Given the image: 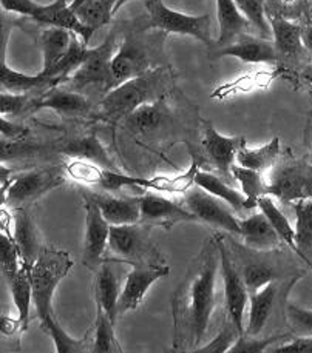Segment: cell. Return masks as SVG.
<instances>
[{
  "instance_id": "6da1fadb",
  "label": "cell",
  "mask_w": 312,
  "mask_h": 353,
  "mask_svg": "<svg viewBox=\"0 0 312 353\" xmlns=\"http://www.w3.org/2000/svg\"><path fill=\"white\" fill-rule=\"evenodd\" d=\"M220 269V239L211 238L192 261L172 296L175 350H193L203 343L217 304L215 284Z\"/></svg>"
},
{
  "instance_id": "7a4b0ae2",
  "label": "cell",
  "mask_w": 312,
  "mask_h": 353,
  "mask_svg": "<svg viewBox=\"0 0 312 353\" xmlns=\"http://www.w3.org/2000/svg\"><path fill=\"white\" fill-rule=\"evenodd\" d=\"M73 267L68 253L56 248H43L35 265L31 267L32 304L41 327L53 338L57 353L84 352L88 345V338L75 339L62 329L53 312V296L61 281Z\"/></svg>"
},
{
  "instance_id": "3957f363",
  "label": "cell",
  "mask_w": 312,
  "mask_h": 353,
  "mask_svg": "<svg viewBox=\"0 0 312 353\" xmlns=\"http://www.w3.org/2000/svg\"><path fill=\"white\" fill-rule=\"evenodd\" d=\"M172 85L173 79L168 68L158 67L148 70L147 73L136 76L110 90L102 97L99 111L107 121H124L130 113H133L144 103L161 101L172 88Z\"/></svg>"
},
{
  "instance_id": "277c9868",
  "label": "cell",
  "mask_w": 312,
  "mask_h": 353,
  "mask_svg": "<svg viewBox=\"0 0 312 353\" xmlns=\"http://www.w3.org/2000/svg\"><path fill=\"white\" fill-rule=\"evenodd\" d=\"M139 32L128 34L112 59L113 88L152 70L150 63L155 53L161 51L167 36L166 31L159 30H155L150 36H141Z\"/></svg>"
},
{
  "instance_id": "5b68a950",
  "label": "cell",
  "mask_w": 312,
  "mask_h": 353,
  "mask_svg": "<svg viewBox=\"0 0 312 353\" xmlns=\"http://www.w3.org/2000/svg\"><path fill=\"white\" fill-rule=\"evenodd\" d=\"M150 225L136 224L110 225V258L130 265H162L161 253L150 241Z\"/></svg>"
},
{
  "instance_id": "8992f818",
  "label": "cell",
  "mask_w": 312,
  "mask_h": 353,
  "mask_svg": "<svg viewBox=\"0 0 312 353\" xmlns=\"http://www.w3.org/2000/svg\"><path fill=\"white\" fill-rule=\"evenodd\" d=\"M147 22L141 31L159 30L177 34L192 36L212 48L215 42L212 37V17L211 14L187 16L183 12L173 11L162 0H146Z\"/></svg>"
},
{
  "instance_id": "52a82bcc",
  "label": "cell",
  "mask_w": 312,
  "mask_h": 353,
  "mask_svg": "<svg viewBox=\"0 0 312 353\" xmlns=\"http://www.w3.org/2000/svg\"><path fill=\"white\" fill-rule=\"evenodd\" d=\"M0 2H2L3 11L30 17L48 27H61L73 31L86 45H88L90 39L95 34L93 30L86 27L77 19L76 12L71 10L70 0H55L48 5H39L32 0H0Z\"/></svg>"
},
{
  "instance_id": "ba28073f",
  "label": "cell",
  "mask_w": 312,
  "mask_h": 353,
  "mask_svg": "<svg viewBox=\"0 0 312 353\" xmlns=\"http://www.w3.org/2000/svg\"><path fill=\"white\" fill-rule=\"evenodd\" d=\"M266 193L286 204L312 199V165L306 159H282L271 168Z\"/></svg>"
},
{
  "instance_id": "9c48e42d",
  "label": "cell",
  "mask_w": 312,
  "mask_h": 353,
  "mask_svg": "<svg viewBox=\"0 0 312 353\" xmlns=\"http://www.w3.org/2000/svg\"><path fill=\"white\" fill-rule=\"evenodd\" d=\"M65 172L67 170L64 167L55 165L14 176L8 184L2 187V204L19 208L42 198L45 193L64 184Z\"/></svg>"
},
{
  "instance_id": "30bf717a",
  "label": "cell",
  "mask_w": 312,
  "mask_h": 353,
  "mask_svg": "<svg viewBox=\"0 0 312 353\" xmlns=\"http://www.w3.org/2000/svg\"><path fill=\"white\" fill-rule=\"evenodd\" d=\"M115 48V32H110L99 47L90 48L86 62L65 81V83H68L71 90L99 88L102 93L107 94L110 90H113L112 59L116 53Z\"/></svg>"
},
{
  "instance_id": "8fae6325",
  "label": "cell",
  "mask_w": 312,
  "mask_h": 353,
  "mask_svg": "<svg viewBox=\"0 0 312 353\" xmlns=\"http://www.w3.org/2000/svg\"><path fill=\"white\" fill-rule=\"evenodd\" d=\"M184 205L191 210L199 222H206L212 227L223 228L232 234H240V221L233 214V208L226 201L215 194L206 192L198 185L188 187L184 193Z\"/></svg>"
},
{
  "instance_id": "7c38bea8",
  "label": "cell",
  "mask_w": 312,
  "mask_h": 353,
  "mask_svg": "<svg viewBox=\"0 0 312 353\" xmlns=\"http://www.w3.org/2000/svg\"><path fill=\"white\" fill-rule=\"evenodd\" d=\"M221 254V274H223L224 284V304L229 321L237 327L238 332L244 333V309L249 299L248 287L244 284L243 274H240L237 267L231 261L223 243H220Z\"/></svg>"
},
{
  "instance_id": "4fadbf2b",
  "label": "cell",
  "mask_w": 312,
  "mask_h": 353,
  "mask_svg": "<svg viewBox=\"0 0 312 353\" xmlns=\"http://www.w3.org/2000/svg\"><path fill=\"white\" fill-rule=\"evenodd\" d=\"M86 201V239H84V265L97 269L104 263V253L108 248L110 224L104 218L95 201L84 196Z\"/></svg>"
},
{
  "instance_id": "5bb4252c",
  "label": "cell",
  "mask_w": 312,
  "mask_h": 353,
  "mask_svg": "<svg viewBox=\"0 0 312 353\" xmlns=\"http://www.w3.org/2000/svg\"><path fill=\"white\" fill-rule=\"evenodd\" d=\"M139 222L146 225L172 228L178 222H199L195 214L186 207L175 204L161 194L147 192L141 196V218Z\"/></svg>"
},
{
  "instance_id": "9a60e30c",
  "label": "cell",
  "mask_w": 312,
  "mask_h": 353,
  "mask_svg": "<svg viewBox=\"0 0 312 353\" xmlns=\"http://www.w3.org/2000/svg\"><path fill=\"white\" fill-rule=\"evenodd\" d=\"M168 273H170V267L167 265H133L132 272L127 274L124 289L118 301L119 315L138 309L150 285L167 276Z\"/></svg>"
},
{
  "instance_id": "2e32d148",
  "label": "cell",
  "mask_w": 312,
  "mask_h": 353,
  "mask_svg": "<svg viewBox=\"0 0 312 353\" xmlns=\"http://www.w3.org/2000/svg\"><path fill=\"white\" fill-rule=\"evenodd\" d=\"M246 145V139L243 136L237 137H226L220 134L212 125H207L204 137H203V148L209 158L211 163L218 172L223 174L224 179H232V167L237 162V153L240 148Z\"/></svg>"
},
{
  "instance_id": "e0dca14e",
  "label": "cell",
  "mask_w": 312,
  "mask_h": 353,
  "mask_svg": "<svg viewBox=\"0 0 312 353\" xmlns=\"http://www.w3.org/2000/svg\"><path fill=\"white\" fill-rule=\"evenodd\" d=\"M42 108L56 111L67 117H82L92 113V101L86 94L71 88L51 87L43 94L35 97V113Z\"/></svg>"
},
{
  "instance_id": "ac0fdd59",
  "label": "cell",
  "mask_w": 312,
  "mask_h": 353,
  "mask_svg": "<svg viewBox=\"0 0 312 353\" xmlns=\"http://www.w3.org/2000/svg\"><path fill=\"white\" fill-rule=\"evenodd\" d=\"M118 261L104 259V263L97 269L95 279V298L97 309L107 313V316L116 324L118 318V301L121 296V284L118 276Z\"/></svg>"
},
{
  "instance_id": "d6986e66",
  "label": "cell",
  "mask_w": 312,
  "mask_h": 353,
  "mask_svg": "<svg viewBox=\"0 0 312 353\" xmlns=\"http://www.w3.org/2000/svg\"><path fill=\"white\" fill-rule=\"evenodd\" d=\"M12 25L6 23V17L2 16V36H0V85H2V91H8V93H28V91L35 88H50L48 82L45 81V77L41 73L30 76L19 73V71L8 67V63H6V45H8Z\"/></svg>"
},
{
  "instance_id": "ffe728a7",
  "label": "cell",
  "mask_w": 312,
  "mask_h": 353,
  "mask_svg": "<svg viewBox=\"0 0 312 353\" xmlns=\"http://www.w3.org/2000/svg\"><path fill=\"white\" fill-rule=\"evenodd\" d=\"M82 196L95 201L101 208L104 218L108 221L110 225H124L136 224L141 218V196L139 198H118V196L108 193L82 192Z\"/></svg>"
},
{
  "instance_id": "44dd1931",
  "label": "cell",
  "mask_w": 312,
  "mask_h": 353,
  "mask_svg": "<svg viewBox=\"0 0 312 353\" xmlns=\"http://www.w3.org/2000/svg\"><path fill=\"white\" fill-rule=\"evenodd\" d=\"M217 57L233 56L240 61L248 63H272L277 62L278 53L274 42L268 41L264 37H252V36H240L235 42H232L226 47L220 48Z\"/></svg>"
},
{
  "instance_id": "7402d4cb",
  "label": "cell",
  "mask_w": 312,
  "mask_h": 353,
  "mask_svg": "<svg viewBox=\"0 0 312 353\" xmlns=\"http://www.w3.org/2000/svg\"><path fill=\"white\" fill-rule=\"evenodd\" d=\"M269 23L278 57L295 59L298 62L309 59L311 54L302 42L303 28L300 25L291 22L282 16H269Z\"/></svg>"
},
{
  "instance_id": "603a6c76",
  "label": "cell",
  "mask_w": 312,
  "mask_h": 353,
  "mask_svg": "<svg viewBox=\"0 0 312 353\" xmlns=\"http://www.w3.org/2000/svg\"><path fill=\"white\" fill-rule=\"evenodd\" d=\"M12 219H14V236H12V239L17 245L22 264L31 269L37 261L39 254L43 250L35 219L22 207L16 208Z\"/></svg>"
},
{
  "instance_id": "cb8c5ba5",
  "label": "cell",
  "mask_w": 312,
  "mask_h": 353,
  "mask_svg": "<svg viewBox=\"0 0 312 353\" xmlns=\"http://www.w3.org/2000/svg\"><path fill=\"white\" fill-rule=\"evenodd\" d=\"M240 236H243L244 244L252 250L266 252L282 244L280 236L263 212L253 213L249 218L240 221Z\"/></svg>"
},
{
  "instance_id": "d4e9b609",
  "label": "cell",
  "mask_w": 312,
  "mask_h": 353,
  "mask_svg": "<svg viewBox=\"0 0 312 353\" xmlns=\"http://www.w3.org/2000/svg\"><path fill=\"white\" fill-rule=\"evenodd\" d=\"M61 153L70 156L71 159H81L88 161L92 163H96L102 168L107 170H116L119 172L118 167L115 165V162L110 158L107 150L104 148L102 143L97 139L96 134H88L82 137H76L73 141H68L65 145L61 147Z\"/></svg>"
},
{
  "instance_id": "484cf974",
  "label": "cell",
  "mask_w": 312,
  "mask_h": 353,
  "mask_svg": "<svg viewBox=\"0 0 312 353\" xmlns=\"http://www.w3.org/2000/svg\"><path fill=\"white\" fill-rule=\"evenodd\" d=\"M217 17L220 25L218 45H229L235 42L240 36L252 27L251 22L246 19L242 11L238 10L235 0H217Z\"/></svg>"
},
{
  "instance_id": "4316f807",
  "label": "cell",
  "mask_w": 312,
  "mask_h": 353,
  "mask_svg": "<svg viewBox=\"0 0 312 353\" xmlns=\"http://www.w3.org/2000/svg\"><path fill=\"white\" fill-rule=\"evenodd\" d=\"M277 296V285L269 283L263 289L249 293L251 301V312H249V324L244 329L246 335L258 336L262 335L264 325L268 324L272 309L275 304Z\"/></svg>"
},
{
  "instance_id": "83f0119b",
  "label": "cell",
  "mask_w": 312,
  "mask_h": 353,
  "mask_svg": "<svg viewBox=\"0 0 312 353\" xmlns=\"http://www.w3.org/2000/svg\"><path fill=\"white\" fill-rule=\"evenodd\" d=\"M10 287V293L14 301L17 309V324L22 330L28 327L30 323V305L32 303V281H31V269L27 265L21 267L14 276L5 279Z\"/></svg>"
},
{
  "instance_id": "f1b7e54d",
  "label": "cell",
  "mask_w": 312,
  "mask_h": 353,
  "mask_svg": "<svg viewBox=\"0 0 312 353\" xmlns=\"http://www.w3.org/2000/svg\"><path fill=\"white\" fill-rule=\"evenodd\" d=\"M75 32L61 27H50L42 32L41 48L43 54V68L42 73L48 71L57 65V62L67 54V51L73 41Z\"/></svg>"
},
{
  "instance_id": "f546056e",
  "label": "cell",
  "mask_w": 312,
  "mask_h": 353,
  "mask_svg": "<svg viewBox=\"0 0 312 353\" xmlns=\"http://www.w3.org/2000/svg\"><path fill=\"white\" fill-rule=\"evenodd\" d=\"M295 212V243L298 258L312 269V199L294 202Z\"/></svg>"
},
{
  "instance_id": "4dcf8cb0",
  "label": "cell",
  "mask_w": 312,
  "mask_h": 353,
  "mask_svg": "<svg viewBox=\"0 0 312 353\" xmlns=\"http://www.w3.org/2000/svg\"><path fill=\"white\" fill-rule=\"evenodd\" d=\"M193 182L195 185L204 188L206 192L215 194L217 198L226 201L235 212L249 210L248 198H246L244 193L235 190V188L231 187L227 182H224V179L218 178V176L197 170Z\"/></svg>"
},
{
  "instance_id": "1f68e13d",
  "label": "cell",
  "mask_w": 312,
  "mask_h": 353,
  "mask_svg": "<svg viewBox=\"0 0 312 353\" xmlns=\"http://www.w3.org/2000/svg\"><path fill=\"white\" fill-rule=\"evenodd\" d=\"M167 113L168 111L161 99L138 107L122 122H124L126 128L130 130L132 133H150L166 121Z\"/></svg>"
},
{
  "instance_id": "d6a6232c",
  "label": "cell",
  "mask_w": 312,
  "mask_h": 353,
  "mask_svg": "<svg viewBox=\"0 0 312 353\" xmlns=\"http://www.w3.org/2000/svg\"><path fill=\"white\" fill-rule=\"evenodd\" d=\"M280 139L274 137L271 142L266 143L262 148L249 150L242 147L237 153V163L246 168L257 170V172H266L275 165L278 158H280Z\"/></svg>"
},
{
  "instance_id": "836d02e7",
  "label": "cell",
  "mask_w": 312,
  "mask_h": 353,
  "mask_svg": "<svg viewBox=\"0 0 312 353\" xmlns=\"http://www.w3.org/2000/svg\"><path fill=\"white\" fill-rule=\"evenodd\" d=\"M257 208H260V212H263L266 214V218L269 219L272 227L275 228L277 234L280 236L282 243L288 245L291 250H294L298 256L297 243H295V228L289 224L288 218H286L280 208L277 207L274 199H272V196L271 194L262 196L257 202Z\"/></svg>"
},
{
  "instance_id": "e575fe53",
  "label": "cell",
  "mask_w": 312,
  "mask_h": 353,
  "mask_svg": "<svg viewBox=\"0 0 312 353\" xmlns=\"http://www.w3.org/2000/svg\"><path fill=\"white\" fill-rule=\"evenodd\" d=\"M118 0H87L73 11L79 21L95 32L110 22L115 14V6Z\"/></svg>"
},
{
  "instance_id": "d590c367",
  "label": "cell",
  "mask_w": 312,
  "mask_h": 353,
  "mask_svg": "<svg viewBox=\"0 0 312 353\" xmlns=\"http://www.w3.org/2000/svg\"><path fill=\"white\" fill-rule=\"evenodd\" d=\"M232 176L238 181L240 187L244 193L246 198H248V208H257V202L262 196L268 194L266 193V182L262 178V172H257V170L246 168L243 165H235L232 167Z\"/></svg>"
},
{
  "instance_id": "8d00e7d4",
  "label": "cell",
  "mask_w": 312,
  "mask_h": 353,
  "mask_svg": "<svg viewBox=\"0 0 312 353\" xmlns=\"http://www.w3.org/2000/svg\"><path fill=\"white\" fill-rule=\"evenodd\" d=\"M92 352H122L118 338L115 335V323L107 316V313L101 309H97L96 315V330L95 341L92 344Z\"/></svg>"
},
{
  "instance_id": "74e56055",
  "label": "cell",
  "mask_w": 312,
  "mask_h": 353,
  "mask_svg": "<svg viewBox=\"0 0 312 353\" xmlns=\"http://www.w3.org/2000/svg\"><path fill=\"white\" fill-rule=\"evenodd\" d=\"M0 113L2 117H22L27 113H35V97L27 93H8L2 91L0 94Z\"/></svg>"
},
{
  "instance_id": "f35d334b",
  "label": "cell",
  "mask_w": 312,
  "mask_h": 353,
  "mask_svg": "<svg viewBox=\"0 0 312 353\" xmlns=\"http://www.w3.org/2000/svg\"><path fill=\"white\" fill-rule=\"evenodd\" d=\"M238 10L264 39L271 37V23L266 19L264 0H235Z\"/></svg>"
},
{
  "instance_id": "ab89813d",
  "label": "cell",
  "mask_w": 312,
  "mask_h": 353,
  "mask_svg": "<svg viewBox=\"0 0 312 353\" xmlns=\"http://www.w3.org/2000/svg\"><path fill=\"white\" fill-rule=\"evenodd\" d=\"M242 274L249 293L263 289L264 285H268L269 283H274V281L280 276V273H278L275 269H272V267L266 265L263 263L248 264L244 267Z\"/></svg>"
},
{
  "instance_id": "60d3db41",
  "label": "cell",
  "mask_w": 312,
  "mask_h": 353,
  "mask_svg": "<svg viewBox=\"0 0 312 353\" xmlns=\"http://www.w3.org/2000/svg\"><path fill=\"white\" fill-rule=\"evenodd\" d=\"M0 265H2V274L5 279L14 276L22 267L21 254H19L14 239L5 233L0 234Z\"/></svg>"
},
{
  "instance_id": "b9f144b4",
  "label": "cell",
  "mask_w": 312,
  "mask_h": 353,
  "mask_svg": "<svg viewBox=\"0 0 312 353\" xmlns=\"http://www.w3.org/2000/svg\"><path fill=\"white\" fill-rule=\"evenodd\" d=\"M288 335H274L269 338H258V336H251V335H240L237 341L233 343L231 347V353H263L268 352V347L274 345L280 339H284Z\"/></svg>"
},
{
  "instance_id": "7bdbcfd3",
  "label": "cell",
  "mask_w": 312,
  "mask_h": 353,
  "mask_svg": "<svg viewBox=\"0 0 312 353\" xmlns=\"http://www.w3.org/2000/svg\"><path fill=\"white\" fill-rule=\"evenodd\" d=\"M240 335H242V333H240L237 327L229 321V324H226L224 329L221 330L211 343H207L204 347L195 349L193 352H197V353H226L231 350L233 343L237 341V338Z\"/></svg>"
},
{
  "instance_id": "ee69618b",
  "label": "cell",
  "mask_w": 312,
  "mask_h": 353,
  "mask_svg": "<svg viewBox=\"0 0 312 353\" xmlns=\"http://www.w3.org/2000/svg\"><path fill=\"white\" fill-rule=\"evenodd\" d=\"M65 170H67V174L73 176V178L77 181L87 182V184H97V181L101 178L102 167L88 161L75 159L65 167Z\"/></svg>"
},
{
  "instance_id": "f6af8a7d",
  "label": "cell",
  "mask_w": 312,
  "mask_h": 353,
  "mask_svg": "<svg viewBox=\"0 0 312 353\" xmlns=\"http://www.w3.org/2000/svg\"><path fill=\"white\" fill-rule=\"evenodd\" d=\"M286 315H288L289 323L298 335L312 336V310L300 309L294 304H289L286 309Z\"/></svg>"
},
{
  "instance_id": "bcb514c9",
  "label": "cell",
  "mask_w": 312,
  "mask_h": 353,
  "mask_svg": "<svg viewBox=\"0 0 312 353\" xmlns=\"http://www.w3.org/2000/svg\"><path fill=\"white\" fill-rule=\"evenodd\" d=\"M268 352L272 353H312V336L300 335L291 343H286L278 345L275 349H271Z\"/></svg>"
},
{
  "instance_id": "7dc6e473",
  "label": "cell",
  "mask_w": 312,
  "mask_h": 353,
  "mask_svg": "<svg viewBox=\"0 0 312 353\" xmlns=\"http://www.w3.org/2000/svg\"><path fill=\"white\" fill-rule=\"evenodd\" d=\"M0 132H2V139L6 141H22L28 136L30 130L23 125H17L12 123L11 119L8 121L6 117H0Z\"/></svg>"
},
{
  "instance_id": "c3c4849f",
  "label": "cell",
  "mask_w": 312,
  "mask_h": 353,
  "mask_svg": "<svg viewBox=\"0 0 312 353\" xmlns=\"http://www.w3.org/2000/svg\"><path fill=\"white\" fill-rule=\"evenodd\" d=\"M302 42L304 45V48L308 50V53L312 56V25L302 30Z\"/></svg>"
},
{
  "instance_id": "681fc988",
  "label": "cell",
  "mask_w": 312,
  "mask_h": 353,
  "mask_svg": "<svg viewBox=\"0 0 312 353\" xmlns=\"http://www.w3.org/2000/svg\"><path fill=\"white\" fill-rule=\"evenodd\" d=\"M303 76L306 77L308 81H312V63H308L306 67H304V70H303Z\"/></svg>"
},
{
  "instance_id": "f907efd6",
  "label": "cell",
  "mask_w": 312,
  "mask_h": 353,
  "mask_svg": "<svg viewBox=\"0 0 312 353\" xmlns=\"http://www.w3.org/2000/svg\"><path fill=\"white\" fill-rule=\"evenodd\" d=\"M128 2H130V0H118V2H116V6H115V14L122 8V6H124Z\"/></svg>"
},
{
  "instance_id": "816d5d0a",
  "label": "cell",
  "mask_w": 312,
  "mask_h": 353,
  "mask_svg": "<svg viewBox=\"0 0 312 353\" xmlns=\"http://www.w3.org/2000/svg\"><path fill=\"white\" fill-rule=\"evenodd\" d=\"M84 2H87V0H70V6H71V10L77 8V6L82 5Z\"/></svg>"
},
{
  "instance_id": "f5cc1de1",
  "label": "cell",
  "mask_w": 312,
  "mask_h": 353,
  "mask_svg": "<svg viewBox=\"0 0 312 353\" xmlns=\"http://www.w3.org/2000/svg\"><path fill=\"white\" fill-rule=\"evenodd\" d=\"M309 82H311V83H312V81H309Z\"/></svg>"
}]
</instances>
